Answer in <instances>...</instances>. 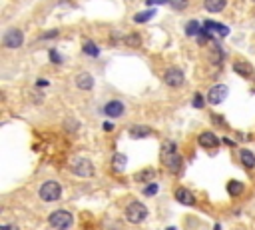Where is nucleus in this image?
<instances>
[{
    "mask_svg": "<svg viewBox=\"0 0 255 230\" xmlns=\"http://www.w3.org/2000/svg\"><path fill=\"white\" fill-rule=\"evenodd\" d=\"M22 44H24V32L18 28H10L2 36V46L10 48V50H16V48H20Z\"/></svg>",
    "mask_w": 255,
    "mask_h": 230,
    "instance_id": "obj_6",
    "label": "nucleus"
},
{
    "mask_svg": "<svg viewBox=\"0 0 255 230\" xmlns=\"http://www.w3.org/2000/svg\"><path fill=\"white\" fill-rule=\"evenodd\" d=\"M194 106L195 108H203V98H201V94H195L194 96Z\"/></svg>",
    "mask_w": 255,
    "mask_h": 230,
    "instance_id": "obj_30",
    "label": "nucleus"
},
{
    "mask_svg": "<svg viewBox=\"0 0 255 230\" xmlns=\"http://www.w3.org/2000/svg\"><path fill=\"white\" fill-rule=\"evenodd\" d=\"M126 164H128V156L126 154H122V152L114 154V158H112V168H114V172H124Z\"/></svg>",
    "mask_w": 255,
    "mask_h": 230,
    "instance_id": "obj_17",
    "label": "nucleus"
},
{
    "mask_svg": "<svg viewBox=\"0 0 255 230\" xmlns=\"http://www.w3.org/2000/svg\"><path fill=\"white\" fill-rule=\"evenodd\" d=\"M253 2H255V0H253Z\"/></svg>",
    "mask_w": 255,
    "mask_h": 230,
    "instance_id": "obj_38",
    "label": "nucleus"
},
{
    "mask_svg": "<svg viewBox=\"0 0 255 230\" xmlns=\"http://www.w3.org/2000/svg\"><path fill=\"white\" fill-rule=\"evenodd\" d=\"M76 86L80 88V90H92L94 88V78H92V74H88V72H82V74H78L76 76Z\"/></svg>",
    "mask_w": 255,
    "mask_h": 230,
    "instance_id": "obj_13",
    "label": "nucleus"
},
{
    "mask_svg": "<svg viewBox=\"0 0 255 230\" xmlns=\"http://www.w3.org/2000/svg\"><path fill=\"white\" fill-rule=\"evenodd\" d=\"M215 230H219V224H217V226H215Z\"/></svg>",
    "mask_w": 255,
    "mask_h": 230,
    "instance_id": "obj_37",
    "label": "nucleus"
},
{
    "mask_svg": "<svg viewBox=\"0 0 255 230\" xmlns=\"http://www.w3.org/2000/svg\"><path fill=\"white\" fill-rule=\"evenodd\" d=\"M227 192L231 196H240L243 192V182H240V180H229V182H227Z\"/></svg>",
    "mask_w": 255,
    "mask_h": 230,
    "instance_id": "obj_20",
    "label": "nucleus"
},
{
    "mask_svg": "<svg viewBox=\"0 0 255 230\" xmlns=\"http://www.w3.org/2000/svg\"><path fill=\"white\" fill-rule=\"evenodd\" d=\"M156 176V170H146V172H138V174H135V180H140V182H142V180H144V182H146V180H151V178H154Z\"/></svg>",
    "mask_w": 255,
    "mask_h": 230,
    "instance_id": "obj_26",
    "label": "nucleus"
},
{
    "mask_svg": "<svg viewBox=\"0 0 255 230\" xmlns=\"http://www.w3.org/2000/svg\"><path fill=\"white\" fill-rule=\"evenodd\" d=\"M160 158H162V164H164V166H165L169 172H174V174H178V172L181 170V166H183V160H181V154H180V150H178V144L172 142V140L164 142L162 152H160Z\"/></svg>",
    "mask_w": 255,
    "mask_h": 230,
    "instance_id": "obj_1",
    "label": "nucleus"
},
{
    "mask_svg": "<svg viewBox=\"0 0 255 230\" xmlns=\"http://www.w3.org/2000/svg\"><path fill=\"white\" fill-rule=\"evenodd\" d=\"M104 130H106V132L114 130V122H104Z\"/></svg>",
    "mask_w": 255,
    "mask_h": 230,
    "instance_id": "obj_34",
    "label": "nucleus"
},
{
    "mask_svg": "<svg viewBox=\"0 0 255 230\" xmlns=\"http://www.w3.org/2000/svg\"><path fill=\"white\" fill-rule=\"evenodd\" d=\"M82 50H84V54H90V56H94V58L100 54V48H98L94 42H90V40H88V42H84Z\"/></svg>",
    "mask_w": 255,
    "mask_h": 230,
    "instance_id": "obj_22",
    "label": "nucleus"
},
{
    "mask_svg": "<svg viewBox=\"0 0 255 230\" xmlns=\"http://www.w3.org/2000/svg\"><path fill=\"white\" fill-rule=\"evenodd\" d=\"M203 32V26H199L197 20H190L188 24H185V34L188 36H199Z\"/></svg>",
    "mask_w": 255,
    "mask_h": 230,
    "instance_id": "obj_19",
    "label": "nucleus"
},
{
    "mask_svg": "<svg viewBox=\"0 0 255 230\" xmlns=\"http://www.w3.org/2000/svg\"><path fill=\"white\" fill-rule=\"evenodd\" d=\"M233 70L240 76H243V78H253V66L249 62H245V60H237L233 64Z\"/></svg>",
    "mask_w": 255,
    "mask_h": 230,
    "instance_id": "obj_14",
    "label": "nucleus"
},
{
    "mask_svg": "<svg viewBox=\"0 0 255 230\" xmlns=\"http://www.w3.org/2000/svg\"><path fill=\"white\" fill-rule=\"evenodd\" d=\"M227 98V86L225 84H215L210 92H208V102L210 104H219Z\"/></svg>",
    "mask_w": 255,
    "mask_h": 230,
    "instance_id": "obj_10",
    "label": "nucleus"
},
{
    "mask_svg": "<svg viewBox=\"0 0 255 230\" xmlns=\"http://www.w3.org/2000/svg\"><path fill=\"white\" fill-rule=\"evenodd\" d=\"M188 4H190V0H169V6L174 10H185Z\"/></svg>",
    "mask_w": 255,
    "mask_h": 230,
    "instance_id": "obj_25",
    "label": "nucleus"
},
{
    "mask_svg": "<svg viewBox=\"0 0 255 230\" xmlns=\"http://www.w3.org/2000/svg\"><path fill=\"white\" fill-rule=\"evenodd\" d=\"M227 6V0H203V8L208 12H222Z\"/></svg>",
    "mask_w": 255,
    "mask_h": 230,
    "instance_id": "obj_16",
    "label": "nucleus"
},
{
    "mask_svg": "<svg viewBox=\"0 0 255 230\" xmlns=\"http://www.w3.org/2000/svg\"><path fill=\"white\" fill-rule=\"evenodd\" d=\"M146 4L151 6V4H169V0H146Z\"/></svg>",
    "mask_w": 255,
    "mask_h": 230,
    "instance_id": "obj_32",
    "label": "nucleus"
},
{
    "mask_svg": "<svg viewBox=\"0 0 255 230\" xmlns=\"http://www.w3.org/2000/svg\"><path fill=\"white\" fill-rule=\"evenodd\" d=\"M0 230H18V226H14V224H2V226H0Z\"/></svg>",
    "mask_w": 255,
    "mask_h": 230,
    "instance_id": "obj_33",
    "label": "nucleus"
},
{
    "mask_svg": "<svg viewBox=\"0 0 255 230\" xmlns=\"http://www.w3.org/2000/svg\"><path fill=\"white\" fill-rule=\"evenodd\" d=\"M38 194L44 202H56L62 196V186L56 182V180H46V182H42Z\"/></svg>",
    "mask_w": 255,
    "mask_h": 230,
    "instance_id": "obj_3",
    "label": "nucleus"
},
{
    "mask_svg": "<svg viewBox=\"0 0 255 230\" xmlns=\"http://www.w3.org/2000/svg\"><path fill=\"white\" fill-rule=\"evenodd\" d=\"M203 32L206 34H210L211 38L217 34V36H227L229 34V28L224 26V24H219V22H213V20H206L203 22Z\"/></svg>",
    "mask_w": 255,
    "mask_h": 230,
    "instance_id": "obj_8",
    "label": "nucleus"
},
{
    "mask_svg": "<svg viewBox=\"0 0 255 230\" xmlns=\"http://www.w3.org/2000/svg\"><path fill=\"white\" fill-rule=\"evenodd\" d=\"M70 170H72L74 176L90 178V176H94V164L88 158H74L72 164H70Z\"/></svg>",
    "mask_w": 255,
    "mask_h": 230,
    "instance_id": "obj_5",
    "label": "nucleus"
},
{
    "mask_svg": "<svg viewBox=\"0 0 255 230\" xmlns=\"http://www.w3.org/2000/svg\"><path fill=\"white\" fill-rule=\"evenodd\" d=\"M158 190H160V186H158L156 182H150V184L144 188V194H146V196H154Z\"/></svg>",
    "mask_w": 255,
    "mask_h": 230,
    "instance_id": "obj_27",
    "label": "nucleus"
},
{
    "mask_svg": "<svg viewBox=\"0 0 255 230\" xmlns=\"http://www.w3.org/2000/svg\"><path fill=\"white\" fill-rule=\"evenodd\" d=\"M165 230H176V228H174V226H169V228H165Z\"/></svg>",
    "mask_w": 255,
    "mask_h": 230,
    "instance_id": "obj_36",
    "label": "nucleus"
},
{
    "mask_svg": "<svg viewBox=\"0 0 255 230\" xmlns=\"http://www.w3.org/2000/svg\"><path fill=\"white\" fill-rule=\"evenodd\" d=\"M36 84H38V86H48V80H38Z\"/></svg>",
    "mask_w": 255,
    "mask_h": 230,
    "instance_id": "obj_35",
    "label": "nucleus"
},
{
    "mask_svg": "<svg viewBox=\"0 0 255 230\" xmlns=\"http://www.w3.org/2000/svg\"><path fill=\"white\" fill-rule=\"evenodd\" d=\"M124 110H126V106H124L122 100H110V102L104 106V112L108 114L110 118H120L122 114H124Z\"/></svg>",
    "mask_w": 255,
    "mask_h": 230,
    "instance_id": "obj_11",
    "label": "nucleus"
},
{
    "mask_svg": "<svg viewBox=\"0 0 255 230\" xmlns=\"http://www.w3.org/2000/svg\"><path fill=\"white\" fill-rule=\"evenodd\" d=\"M50 56H52V62H54V64H60V62L64 60V58L58 54V50H50Z\"/></svg>",
    "mask_w": 255,
    "mask_h": 230,
    "instance_id": "obj_29",
    "label": "nucleus"
},
{
    "mask_svg": "<svg viewBox=\"0 0 255 230\" xmlns=\"http://www.w3.org/2000/svg\"><path fill=\"white\" fill-rule=\"evenodd\" d=\"M176 200L181 202L183 206H192V204H195L194 194H192L188 188H178V190H176Z\"/></svg>",
    "mask_w": 255,
    "mask_h": 230,
    "instance_id": "obj_15",
    "label": "nucleus"
},
{
    "mask_svg": "<svg viewBox=\"0 0 255 230\" xmlns=\"http://www.w3.org/2000/svg\"><path fill=\"white\" fill-rule=\"evenodd\" d=\"M126 218H128V222H132V224H140V222H144L146 218H148V208H146V204H142V202H130L128 206H126Z\"/></svg>",
    "mask_w": 255,
    "mask_h": 230,
    "instance_id": "obj_4",
    "label": "nucleus"
},
{
    "mask_svg": "<svg viewBox=\"0 0 255 230\" xmlns=\"http://www.w3.org/2000/svg\"><path fill=\"white\" fill-rule=\"evenodd\" d=\"M164 82L169 86V88H180L183 82H185V76H183V70L181 68H176V66H172V68H167L165 72H164Z\"/></svg>",
    "mask_w": 255,
    "mask_h": 230,
    "instance_id": "obj_7",
    "label": "nucleus"
},
{
    "mask_svg": "<svg viewBox=\"0 0 255 230\" xmlns=\"http://www.w3.org/2000/svg\"><path fill=\"white\" fill-rule=\"evenodd\" d=\"M154 14H156V10H146V12H140V14H135V16H134V22H148L150 18H154Z\"/></svg>",
    "mask_w": 255,
    "mask_h": 230,
    "instance_id": "obj_23",
    "label": "nucleus"
},
{
    "mask_svg": "<svg viewBox=\"0 0 255 230\" xmlns=\"http://www.w3.org/2000/svg\"><path fill=\"white\" fill-rule=\"evenodd\" d=\"M240 160L245 168H255V154L251 150H240Z\"/></svg>",
    "mask_w": 255,
    "mask_h": 230,
    "instance_id": "obj_18",
    "label": "nucleus"
},
{
    "mask_svg": "<svg viewBox=\"0 0 255 230\" xmlns=\"http://www.w3.org/2000/svg\"><path fill=\"white\" fill-rule=\"evenodd\" d=\"M124 42L128 44V46H140V42H142V38H140V34H135V32H132V34H128V36H124Z\"/></svg>",
    "mask_w": 255,
    "mask_h": 230,
    "instance_id": "obj_24",
    "label": "nucleus"
},
{
    "mask_svg": "<svg viewBox=\"0 0 255 230\" xmlns=\"http://www.w3.org/2000/svg\"><path fill=\"white\" fill-rule=\"evenodd\" d=\"M197 142H199V146L201 148H206V150H215L217 146H219V140L213 132H210V130H206V132H201L199 136H197Z\"/></svg>",
    "mask_w": 255,
    "mask_h": 230,
    "instance_id": "obj_9",
    "label": "nucleus"
},
{
    "mask_svg": "<svg viewBox=\"0 0 255 230\" xmlns=\"http://www.w3.org/2000/svg\"><path fill=\"white\" fill-rule=\"evenodd\" d=\"M48 222H50V226L56 228V230H68L74 224V216L68 210H54L52 214L48 216Z\"/></svg>",
    "mask_w": 255,
    "mask_h": 230,
    "instance_id": "obj_2",
    "label": "nucleus"
},
{
    "mask_svg": "<svg viewBox=\"0 0 255 230\" xmlns=\"http://www.w3.org/2000/svg\"><path fill=\"white\" fill-rule=\"evenodd\" d=\"M54 36H58V30H50V32H46V34L40 36V40H48V38H54Z\"/></svg>",
    "mask_w": 255,
    "mask_h": 230,
    "instance_id": "obj_31",
    "label": "nucleus"
},
{
    "mask_svg": "<svg viewBox=\"0 0 255 230\" xmlns=\"http://www.w3.org/2000/svg\"><path fill=\"white\" fill-rule=\"evenodd\" d=\"M210 58H211V62H213V64H222V60H224V50L219 48V44H217V42L213 44V50H211Z\"/></svg>",
    "mask_w": 255,
    "mask_h": 230,
    "instance_id": "obj_21",
    "label": "nucleus"
},
{
    "mask_svg": "<svg viewBox=\"0 0 255 230\" xmlns=\"http://www.w3.org/2000/svg\"><path fill=\"white\" fill-rule=\"evenodd\" d=\"M128 132H130V136L134 140H142V138H146V136L151 134V128L150 126H142V124H134V126H130Z\"/></svg>",
    "mask_w": 255,
    "mask_h": 230,
    "instance_id": "obj_12",
    "label": "nucleus"
},
{
    "mask_svg": "<svg viewBox=\"0 0 255 230\" xmlns=\"http://www.w3.org/2000/svg\"><path fill=\"white\" fill-rule=\"evenodd\" d=\"M211 120H213L217 126H225V124H227L225 118H224V116H219V114H211Z\"/></svg>",
    "mask_w": 255,
    "mask_h": 230,
    "instance_id": "obj_28",
    "label": "nucleus"
}]
</instances>
